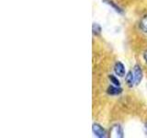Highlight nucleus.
<instances>
[{
  "instance_id": "1",
  "label": "nucleus",
  "mask_w": 147,
  "mask_h": 138,
  "mask_svg": "<svg viewBox=\"0 0 147 138\" xmlns=\"http://www.w3.org/2000/svg\"><path fill=\"white\" fill-rule=\"evenodd\" d=\"M109 135H110V137H113V138H121V137H123L122 127L119 125V124H115V125H113L111 128H110Z\"/></svg>"
},
{
  "instance_id": "2",
  "label": "nucleus",
  "mask_w": 147,
  "mask_h": 138,
  "mask_svg": "<svg viewBox=\"0 0 147 138\" xmlns=\"http://www.w3.org/2000/svg\"><path fill=\"white\" fill-rule=\"evenodd\" d=\"M92 131H93V133L99 138H104L107 136V133H106V131L104 130V128L99 125L98 123H94L93 126H92Z\"/></svg>"
},
{
  "instance_id": "3",
  "label": "nucleus",
  "mask_w": 147,
  "mask_h": 138,
  "mask_svg": "<svg viewBox=\"0 0 147 138\" xmlns=\"http://www.w3.org/2000/svg\"><path fill=\"white\" fill-rule=\"evenodd\" d=\"M133 75H134V79H135V85H138L142 79V71L140 67V66H136L133 68Z\"/></svg>"
},
{
  "instance_id": "4",
  "label": "nucleus",
  "mask_w": 147,
  "mask_h": 138,
  "mask_svg": "<svg viewBox=\"0 0 147 138\" xmlns=\"http://www.w3.org/2000/svg\"><path fill=\"white\" fill-rule=\"evenodd\" d=\"M114 71L119 76H123L125 75V67H124L123 64L121 62H117L114 66Z\"/></svg>"
},
{
  "instance_id": "5",
  "label": "nucleus",
  "mask_w": 147,
  "mask_h": 138,
  "mask_svg": "<svg viewBox=\"0 0 147 138\" xmlns=\"http://www.w3.org/2000/svg\"><path fill=\"white\" fill-rule=\"evenodd\" d=\"M126 80V84L129 87H132L133 86L135 85V79H134V75H133L132 71H129L127 76L125 77Z\"/></svg>"
},
{
  "instance_id": "6",
  "label": "nucleus",
  "mask_w": 147,
  "mask_h": 138,
  "mask_svg": "<svg viewBox=\"0 0 147 138\" xmlns=\"http://www.w3.org/2000/svg\"><path fill=\"white\" fill-rule=\"evenodd\" d=\"M108 94L109 95H119V94H121V92H122V89L121 87H119L118 86H110L108 87Z\"/></svg>"
},
{
  "instance_id": "7",
  "label": "nucleus",
  "mask_w": 147,
  "mask_h": 138,
  "mask_svg": "<svg viewBox=\"0 0 147 138\" xmlns=\"http://www.w3.org/2000/svg\"><path fill=\"white\" fill-rule=\"evenodd\" d=\"M140 28L141 30L147 33V15H145L144 18H142L141 21H140Z\"/></svg>"
},
{
  "instance_id": "8",
  "label": "nucleus",
  "mask_w": 147,
  "mask_h": 138,
  "mask_svg": "<svg viewBox=\"0 0 147 138\" xmlns=\"http://www.w3.org/2000/svg\"><path fill=\"white\" fill-rule=\"evenodd\" d=\"M92 30H93V33L95 35H99L101 32V27L96 23H94L93 27H92Z\"/></svg>"
},
{
  "instance_id": "9",
  "label": "nucleus",
  "mask_w": 147,
  "mask_h": 138,
  "mask_svg": "<svg viewBox=\"0 0 147 138\" xmlns=\"http://www.w3.org/2000/svg\"><path fill=\"white\" fill-rule=\"evenodd\" d=\"M109 78L110 82H111V83H113V85L119 87V81L118 80V78H117L116 76H113V75H110V76H109Z\"/></svg>"
},
{
  "instance_id": "10",
  "label": "nucleus",
  "mask_w": 147,
  "mask_h": 138,
  "mask_svg": "<svg viewBox=\"0 0 147 138\" xmlns=\"http://www.w3.org/2000/svg\"><path fill=\"white\" fill-rule=\"evenodd\" d=\"M106 1H107L106 3H108L109 5H110V6H111V7H112L115 9V10H116V11H118V12H122V11H121V9L119 8V7H117L116 5H115L112 1H109V0H106Z\"/></svg>"
},
{
  "instance_id": "11",
  "label": "nucleus",
  "mask_w": 147,
  "mask_h": 138,
  "mask_svg": "<svg viewBox=\"0 0 147 138\" xmlns=\"http://www.w3.org/2000/svg\"><path fill=\"white\" fill-rule=\"evenodd\" d=\"M144 59L145 63L147 64V51H145L144 53Z\"/></svg>"
},
{
  "instance_id": "12",
  "label": "nucleus",
  "mask_w": 147,
  "mask_h": 138,
  "mask_svg": "<svg viewBox=\"0 0 147 138\" xmlns=\"http://www.w3.org/2000/svg\"><path fill=\"white\" fill-rule=\"evenodd\" d=\"M145 132H146V133H147V123L145 124Z\"/></svg>"
}]
</instances>
